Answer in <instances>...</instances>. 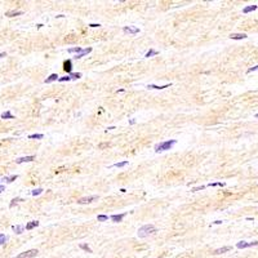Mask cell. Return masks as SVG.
I'll list each match as a JSON object with an SVG mask.
<instances>
[{"label":"cell","mask_w":258,"mask_h":258,"mask_svg":"<svg viewBox=\"0 0 258 258\" xmlns=\"http://www.w3.org/2000/svg\"><path fill=\"white\" fill-rule=\"evenodd\" d=\"M8 240V237L4 235V234H0V245H3V244H5V241Z\"/></svg>","instance_id":"83f0119b"},{"label":"cell","mask_w":258,"mask_h":258,"mask_svg":"<svg viewBox=\"0 0 258 258\" xmlns=\"http://www.w3.org/2000/svg\"><path fill=\"white\" fill-rule=\"evenodd\" d=\"M19 201H22V199H21V197H16V199H13V200H12V203H10V205H9V207H10V208H13V207H14V204H17V203H19Z\"/></svg>","instance_id":"4316f807"},{"label":"cell","mask_w":258,"mask_h":258,"mask_svg":"<svg viewBox=\"0 0 258 258\" xmlns=\"http://www.w3.org/2000/svg\"><path fill=\"white\" fill-rule=\"evenodd\" d=\"M39 226V222L37 221H31V222H29L27 224H26V230H32V228H35V227H37Z\"/></svg>","instance_id":"9a60e30c"},{"label":"cell","mask_w":258,"mask_h":258,"mask_svg":"<svg viewBox=\"0 0 258 258\" xmlns=\"http://www.w3.org/2000/svg\"><path fill=\"white\" fill-rule=\"evenodd\" d=\"M89 26H90V27H100L101 25H100V23H90Z\"/></svg>","instance_id":"e575fe53"},{"label":"cell","mask_w":258,"mask_h":258,"mask_svg":"<svg viewBox=\"0 0 258 258\" xmlns=\"http://www.w3.org/2000/svg\"><path fill=\"white\" fill-rule=\"evenodd\" d=\"M57 79H58V75L57 74H52L49 77H47V79L44 80V83H45V84H49V83H52V81H56Z\"/></svg>","instance_id":"5bb4252c"},{"label":"cell","mask_w":258,"mask_h":258,"mask_svg":"<svg viewBox=\"0 0 258 258\" xmlns=\"http://www.w3.org/2000/svg\"><path fill=\"white\" fill-rule=\"evenodd\" d=\"M4 190H5V187H4L3 184H0V194H1V192H3Z\"/></svg>","instance_id":"8d00e7d4"},{"label":"cell","mask_w":258,"mask_h":258,"mask_svg":"<svg viewBox=\"0 0 258 258\" xmlns=\"http://www.w3.org/2000/svg\"><path fill=\"white\" fill-rule=\"evenodd\" d=\"M37 249H30V250H26L23 253H19L16 258H34L37 256Z\"/></svg>","instance_id":"3957f363"},{"label":"cell","mask_w":258,"mask_h":258,"mask_svg":"<svg viewBox=\"0 0 258 258\" xmlns=\"http://www.w3.org/2000/svg\"><path fill=\"white\" fill-rule=\"evenodd\" d=\"M110 145L109 143H102V145H100V148H105V147H109Z\"/></svg>","instance_id":"836d02e7"},{"label":"cell","mask_w":258,"mask_h":258,"mask_svg":"<svg viewBox=\"0 0 258 258\" xmlns=\"http://www.w3.org/2000/svg\"><path fill=\"white\" fill-rule=\"evenodd\" d=\"M81 50H83V49H81L80 47H75V48H70L67 52H69V53H76V54H79Z\"/></svg>","instance_id":"44dd1931"},{"label":"cell","mask_w":258,"mask_h":258,"mask_svg":"<svg viewBox=\"0 0 258 258\" xmlns=\"http://www.w3.org/2000/svg\"><path fill=\"white\" fill-rule=\"evenodd\" d=\"M221 223H222V221H216L214 222V224H221Z\"/></svg>","instance_id":"74e56055"},{"label":"cell","mask_w":258,"mask_h":258,"mask_svg":"<svg viewBox=\"0 0 258 258\" xmlns=\"http://www.w3.org/2000/svg\"><path fill=\"white\" fill-rule=\"evenodd\" d=\"M69 76H70L71 80H72V79H80V77H81V74H80V72H71Z\"/></svg>","instance_id":"d4e9b609"},{"label":"cell","mask_w":258,"mask_h":258,"mask_svg":"<svg viewBox=\"0 0 258 258\" xmlns=\"http://www.w3.org/2000/svg\"><path fill=\"white\" fill-rule=\"evenodd\" d=\"M159 258H161V257H159Z\"/></svg>","instance_id":"ab89813d"},{"label":"cell","mask_w":258,"mask_h":258,"mask_svg":"<svg viewBox=\"0 0 258 258\" xmlns=\"http://www.w3.org/2000/svg\"><path fill=\"white\" fill-rule=\"evenodd\" d=\"M1 119H14V116L10 111H5L1 114Z\"/></svg>","instance_id":"ac0fdd59"},{"label":"cell","mask_w":258,"mask_h":258,"mask_svg":"<svg viewBox=\"0 0 258 258\" xmlns=\"http://www.w3.org/2000/svg\"><path fill=\"white\" fill-rule=\"evenodd\" d=\"M231 249V247H223V248H220V249H216L214 250V254H222V253H226Z\"/></svg>","instance_id":"2e32d148"},{"label":"cell","mask_w":258,"mask_h":258,"mask_svg":"<svg viewBox=\"0 0 258 258\" xmlns=\"http://www.w3.org/2000/svg\"><path fill=\"white\" fill-rule=\"evenodd\" d=\"M98 196H87V197H81L77 200V204H88V203H92L93 200H96Z\"/></svg>","instance_id":"52a82bcc"},{"label":"cell","mask_w":258,"mask_h":258,"mask_svg":"<svg viewBox=\"0 0 258 258\" xmlns=\"http://www.w3.org/2000/svg\"><path fill=\"white\" fill-rule=\"evenodd\" d=\"M22 14H23L22 10H9L5 13L6 17H16V16H22Z\"/></svg>","instance_id":"30bf717a"},{"label":"cell","mask_w":258,"mask_h":258,"mask_svg":"<svg viewBox=\"0 0 258 258\" xmlns=\"http://www.w3.org/2000/svg\"><path fill=\"white\" fill-rule=\"evenodd\" d=\"M44 137V134H30L29 140H41Z\"/></svg>","instance_id":"603a6c76"},{"label":"cell","mask_w":258,"mask_h":258,"mask_svg":"<svg viewBox=\"0 0 258 258\" xmlns=\"http://www.w3.org/2000/svg\"><path fill=\"white\" fill-rule=\"evenodd\" d=\"M17 178H18V176H17V174H12V176H9V177H5V178H4V181H6L8 183H12V182H13V181H16Z\"/></svg>","instance_id":"ffe728a7"},{"label":"cell","mask_w":258,"mask_h":258,"mask_svg":"<svg viewBox=\"0 0 258 258\" xmlns=\"http://www.w3.org/2000/svg\"><path fill=\"white\" fill-rule=\"evenodd\" d=\"M125 165H128V161H120V163H115L112 167H115V168H123V167H125Z\"/></svg>","instance_id":"cb8c5ba5"},{"label":"cell","mask_w":258,"mask_h":258,"mask_svg":"<svg viewBox=\"0 0 258 258\" xmlns=\"http://www.w3.org/2000/svg\"><path fill=\"white\" fill-rule=\"evenodd\" d=\"M80 248H81V249H84V250H87L88 253H92V249H90L87 244H80Z\"/></svg>","instance_id":"f1b7e54d"},{"label":"cell","mask_w":258,"mask_h":258,"mask_svg":"<svg viewBox=\"0 0 258 258\" xmlns=\"http://www.w3.org/2000/svg\"><path fill=\"white\" fill-rule=\"evenodd\" d=\"M177 143L176 140H169V141H164V142H160L155 146V151L156 152H160V151H167V150H170L174 145Z\"/></svg>","instance_id":"7a4b0ae2"},{"label":"cell","mask_w":258,"mask_h":258,"mask_svg":"<svg viewBox=\"0 0 258 258\" xmlns=\"http://www.w3.org/2000/svg\"><path fill=\"white\" fill-rule=\"evenodd\" d=\"M257 9V5H249V6H245L243 9V13H249V12H253Z\"/></svg>","instance_id":"d6986e66"},{"label":"cell","mask_w":258,"mask_h":258,"mask_svg":"<svg viewBox=\"0 0 258 258\" xmlns=\"http://www.w3.org/2000/svg\"><path fill=\"white\" fill-rule=\"evenodd\" d=\"M97 220H98L100 222H105V221H107V220H109V217H107V216H105V214H100V216L97 217Z\"/></svg>","instance_id":"484cf974"},{"label":"cell","mask_w":258,"mask_h":258,"mask_svg":"<svg viewBox=\"0 0 258 258\" xmlns=\"http://www.w3.org/2000/svg\"><path fill=\"white\" fill-rule=\"evenodd\" d=\"M14 231H16V234H18V235H21L23 231H25V226H22V224H17V226H13L12 227Z\"/></svg>","instance_id":"4fadbf2b"},{"label":"cell","mask_w":258,"mask_h":258,"mask_svg":"<svg viewBox=\"0 0 258 258\" xmlns=\"http://www.w3.org/2000/svg\"><path fill=\"white\" fill-rule=\"evenodd\" d=\"M157 54H159V52H156V50H154V49H150L147 53H146V56H145V57L150 58V57H152V56H157Z\"/></svg>","instance_id":"7402d4cb"},{"label":"cell","mask_w":258,"mask_h":258,"mask_svg":"<svg viewBox=\"0 0 258 258\" xmlns=\"http://www.w3.org/2000/svg\"><path fill=\"white\" fill-rule=\"evenodd\" d=\"M123 31H124V34H132V35H136V34H138V32H140V29H138V27H133V26H125V27L123 29Z\"/></svg>","instance_id":"5b68a950"},{"label":"cell","mask_w":258,"mask_h":258,"mask_svg":"<svg viewBox=\"0 0 258 258\" xmlns=\"http://www.w3.org/2000/svg\"><path fill=\"white\" fill-rule=\"evenodd\" d=\"M258 70V65L257 66H253V67H250L248 71H247V74H250V72H253V71H257Z\"/></svg>","instance_id":"1f68e13d"},{"label":"cell","mask_w":258,"mask_h":258,"mask_svg":"<svg viewBox=\"0 0 258 258\" xmlns=\"http://www.w3.org/2000/svg\"><path fill=\"white\" fill-rule=\"evenodd\" d=\"M92 52V48H87V49H83L79 54H76V58H81V57H84V56H87V54H89Z\"/></svg>","instance_id":"7c38bea8"},{"label":"cell","mask_w":258,"mask_h":258,"mask_svg":"<svg viewBox=\"0 0 258 258\" xmlns=\"http://www.w3.org/2000/svg\"><path fill=\"white\" fill-rule=\"evenodd\" d=\"M203 188H205V186H199V187H194V188H192L191 191H194V192H195V191H200V190H203Z\"/></svg>","instance_id":"d6a6232c"},{"label":"cell","mask_w":258,"mask_h":258,"mask_svg":"<svg viewBox=\"0 0 258 258\" xmlns=\"http://www.w3.org/2000/svg\"><path fill=\"white\" fill-rule=\"evenodd\" d=\"M230 37L232 39V40H243V39H247V35L245 34H231Z\"/></svg>","instance_id":"8fae6325"},{"label":"cell","mask_w":258,"mask_h":258,"mask_svg":"<svg viewBox=\"0 0 258 258\" xmlns=\"http://www.w3.org/2000/svg\"><path fill=\"white\" fill-rule=\"evenodd\" d=\"M156 231H157V228L154 224H145V226H142V227L138 228L137 235H138V237H147L150 235L155 234Z\"/></svg>","instance_id":"6da1fadb"},{"label":"cell","mask_w":258,"mask_h":258,"mask_svg":"<svg viewBox=\"0 0 258 258\" xmlns=\"http://www.w3.org/2000/svg\"><path fill=\"white\" fill-rule=\"evenodd\" d=\"M4 57H6V53H5V52H1V53H0V59L4 58Z\"/></svg>","instance_id":"d590c367"},{"label":"cell","mask_w":258,"mask_h":258,"mask_svg":"<svg viewBox=\"0 0 258 258\" xmlns=\"http://www.w3.org/2000/svg\"><path fill=\"white\" fill-rule=\"evenodd\" d=\"M58 80H59V81H70L71 79H70V76L67 75V76H63V77H58Z\"/></svg>","instance_id":"4dcf8cb0"},{"label":"cell","mask_w":258,"mask_h":258,"mask_svg":"<svg viewBox=\"0 0 258 258\" xmlns=\"http://www.w3.org/2000/svg\"><path fill=\"white\" fill-rule=\"evenodd\" d=\"M168 87H170V84H165V85H161V87H159V85H152V84L147 85L148 89H164V88H168Z\"/></svg>","instance_id":"e0dca14e"},{"label":"cell","mask_w":258,"mask_h":258,"mask_svg":"<svg viewBox=\"0 0 258 258\" xmlns=\"http://www.w3.org/2000/svg\"><path fill=\"white\" fill-rule=\"evenodd\" d=\"M34 160H35V156H23V157L16 159V163L17 164H22V163H29V161H34Z\"/></svg>","instance_id":"8992f818"},{"label":"cell","mask_w":258,"mask_h":258,"mask_svg":"<svg viewBox=\"0 0 258 258\" xmlns=\"http://www.w3.org/2000/svg\"><path fill=\"white\" fill-rule=\"evenodd\" d=\"M256 117H258V114H257V115H256Z\"/></svg>","instance_id":"f35d334b"},{"label":"cell","mask_w":258,"mask_h":258,"mask_svg":"<svg viewBox=\"0 0 258 258\" xmlns=\"http://www.w3.org/2000/svg\"><path fill=\"white\" fill-rule=\"evenodd\" d=\"M258 241H252V243H247V241H239L236 244V248L239 249H245V248H249V247H257Z\"/></svg>","instance_id":"277c9868"},{"label":"cell","mask_w":258,"mask_h":258,"mask_svg":"<svg viewBox=\"0 0 258 258\" xmlns=\"http://www.w3.org/2000/svg\"><path fill=\"white\" fill-rule=\"evenodd\" d=\"M63 70H65L69 75L72 72V62H71L70 59H67V61L63 62Z\"/></svg>","instance_id":"ba28073f"},{"label":"cell","mask_w":258,"mask_h":258,"mask_svg":"<svg viewBox=\"0 0 258 258\" xmlns=\"http://www.w3.org/2000/svg\"><path fill=\"white\" fill-rule=\"evenodd\" d=\"M43 192V188H36V190H34L32 192H31V195L32 196H36V195H40Z\"/></svg>","instance_id":"f546056e"},{"label":"cell","mask_w":258,"mask_h":258,"mask_svg":"<svg viewBox=\"0 0 258 258\" xmlns=\"http://www.w3.org/2000/svg\"><path fill=\"white\" fill-rule=\"evenodd\" d=\"M124 217H125V213H121V214H112L110 218L114 222H116V223H117V222H121V221H123V218H124Z\"/></svg>","instance_id":"9c48e42d"}]
</instances>
